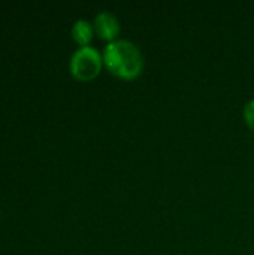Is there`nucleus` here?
<instances>
[{
	"mask_svg": "<svg viewBox=\"0 0 254 255\" xmlns=\"http://www.w3.org/2000/svg\"><path fill=\"white\" fill-rule=\"evenodd\" d=\"M93 36H94V27L88 21L78 19L73 24V27H72V37L79 45V48L90 46V42L93 40Z\"/></svg>",
	"mask_w": 254,
	"mask_h": 255,
	"instance_id": "20e7f679",
	"label": "nucleus"
},
{
	"mask_svg": "<svg viewBox=\"0 0 254 255\" xmlns=\"http://www.w3.org/2000/svg\"><path fill=\"white\" fill-rule=\"evenodd\" d=\"M244 120L247 127L254 133V100L249 102L244 108Z\"/></svg>",
	"mask_w": 254,
	"mask_h": 255,
	"instance_id": "39448f33",
	"label": "nucleus"
},
{
	"mask_svg": "<svg viewBox=\"0 0 254 255\" xmlns=\"http://www.w3.org/2000/svg\"><path fill=\"white\" fill-rule=\"evenodd\" d=\"M103 67L102 54L93 46L78 48L70 58V75L79 82H90L100 75Z\"/></svg>",
	"mask_w": 254,
	"mask_h": 255,
	"instance_id": "f03ea898",
	"label": "nucleus"
},
{
	"mask_svg": "<svg viewBox=\"0 0 254 255\" xmlns=\"http://www.w3.org/2000/svg\"><path fill=\"white\" fill-rule=\"evenodd\" d=\"M103 66L114 76L124 81H135L142 75L144 57L141 49L129 40H115L108 43L103 54Z\"/></svg>",
	"mask_w": 254,
	"mask_h": 255,
	"instance_id": "f257e3e1",
	"label": "nucleus"
},
{
	"mask_svg": "<svg viewBox=\"0 0 254 255\" xmlns=\"http://www.w3.org/2000/svg\"><path fill=\"white\" fill-rule=\"evenodd\" d=\"M94 33H97V36L103 40H108L109 43L118 40V34H120V22L117 19V16L111 12H100L96 18H94Z\"/></svg>",
	"mask_w": 254,
	"mask_h": 255,
	"instance_id": "7ed1b4c3",
	"label": "nucleus"
}]
</instances>
